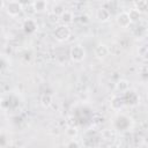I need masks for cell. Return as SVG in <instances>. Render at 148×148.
Segmentation results:
<instances>
[{
  "label": "cell",
  "instance_id": "7a4b0ae2",
  "mask_svg": "<svg viewBox=\"0 0 148 148\" xmlns=\"http://www.w3.org/2000/svg\"><path fill=\"white\" fill-rule=\"evenodd\" d=\"M53 36L58 42H66L71 36V30L67 25L61 24V25L56 28V30L53 32Z\"/></svg>",
  "mask_w": 148,
  "mask_h": 148
},
{
  "label": "cell",
  "instance_id": "52a82bcc",
  "mask_svg": "<svg viewBox=\"0 0 148 148\" xmlns=\"http://www.w3.org/2000/svg\"><path fill=\"white\" fill-rule=\"evenodd\" d=\"M96 17L98 18L99 22L104 23V22H108V21L110 20L111 13H110V10L106 9L105 7H101V8L97 10V13H96Z\"/></svg>",
  "mask_w": 148,
  "mask_h": 148
},
{
  "label": "cell",
  "instance_id": "603a6c76",
  "mask_svg": "<svg viewBox=\"0 0 148 148\" xmlns=\"http://www.w3.org/2000/svg\"><path fill=\"white\" fill-rule=\"evenodd\" d=\"M2 7H3V0H0V10L2 9Z\"/></svg>",
  "mask_w": 148,
  "mask_h": 148
},
{
  "label": "cell",
  "instance_id": "30bf717a",
  "mask_svg": "<svg viewBox=\"0 0 148 148\" xmlns=\"http://www.w3.org/2000/svg\"><path fill=\"white\" fill-rule=\"evenodd\" d=\"M46 7H47V3H46V0H35L32 2V8L36 13H43L46 10Z\"/></svg>",
  "mask_w": 148,
  "mask_h": 148
},
{
  "label": "cell",
  "instance_id": "6da1fadb",
  "mask_svg": "<svg viewBox=\"0 0 148 148\" xmlns=\"http://www.w3.org/2000/svg\"><path fill=\"white\" fill-rule=\"evenodd\" d=\"M69 57L74 62H81L86 58V50L82 45H74L69 50Z\"/></svg>",
  "mask_w": 148,
  "mask_h": 148
},
{
  "label": "cell",
  "instance_id": "3957f363",
  "mask_svg": "<svg viewBox=\"0 0 148 148\" xmlns=\"http://www.w3.org/2000/svg\"><path fill=\"white\" fill-rule=\"evenodd\" d=\"M23 9V6L20 1H16V0H13V1H9L7 5H6V12L8 15L10 16H17L21 14Z\"/></svg>",
  "mask_w": 148,
  "mask_h": 148
},
{
  "label": "cell",
  "instance_id": "8fae6325",
  "mask_svg": "<svg viewBox=\"0 0 148 148\" xmlns=\"http://www.w3.org/2000/svg\"><path fill=\"white\" fill-rule=\"evenodd\" d=\"M130 89V82L125 79H120L117 83H116V90L120 94H124L125 91H127Z\"/></svg>",
  "mask_w": 148,
  "mask_h": 148
},
{
  "label": "cell",
  "instance_id": "ffe728a7",
  "mask_svg": "<svg viewBox=\"0 0 148 148\" xmlns=\"http://www.w3.org/2000/svg\"><path fill=\"white\" fill-rule=\"evenodd\" d=\"M139 56H141L143 59L147 58V46L146 45H143V46H141L139 49Z\"/></svg>",
  "mask_w": 148,
  "mask_h": 148
},
{
  "label": "cell",
  "instance_id": "277c9868",
  "mask_svg": "<svg viewBox=\"0 0 148 148\" xmlns=\"http://www.w3.org/2000/svg\"><path fill=\"white\" fill-rule=\"evenodd\" d=\"M121 98L124 101V104H127V105H135L139 102L138 94L134 90H131V89H128L127 91H125L124 92V96Z\"/></svg>",
  "mask_w": 148,
  "mask_h": 148
},
{
  "label": "cell",
  "instance_id": "5bb4252c",
  "mask_svg": "<svg viewBox=\"0 0 148 148\" xmlns=\"http://www.w3.org/2000/svg\"><path fill=\"white\" fill-rule=\"evenodd\" d=\"M126 118H127V117L124 116V114L118 116V117L116 118V123H114V125H116V127H117L118 130H126V128L128 127V124H130V123H125V124H124V120H125Z\"/></svg>",
  "mask_w": 148,
  "mask_h": 148
},
{
  "label": "cell",
  "instance_id": "e0dca14e",
  "mask_svg": "<svg viewBox=\"0 0 148 148\" xmlns=\"http://www.w3.org/2000/svg\"><path fill=\"white\" fill-rule=\"evenodd\" d=\"M66 133L68 134V136L74 138V136L77 134V128H76V126H68L67 130H66Z\"/></svg>",
  "mask_w": 148,
  "mask_h": 148
},
{
  "label": "cell",
  "instance_id": "cb8c5ba5",
  "mask_svg": "<svg viewBox=\"0 0 148 148\" xmlns=\"http://www.w3.org/2000/svg\"><path fill=\"white\" fill-rule=\"evenodd\" d=\"M52 1H54V2H60L61 0H52Z\"/></svg>",
  "mask_w": 148,
  "mask_h": 148
},
{
  "label": "cell",
  "instance_id": "8992f818",
  "mask_svg": "<svg viewBox=\"0 0 148 148\" xmlns=\"http://www.w3.org/2000/svg\"><path fill=\"white\" fill-rule=\"evenodd\" d=\"M110 53V49L105 44H98L95 47V56L98 59H105Z\"/></svg>",
  "mask_w": 148,
  "mask_h": 148
},
{
  "label": "cell",
  "instance_id": "2e32d148",
  "mask_svg": "<svg viewBox=\"0 0 148 148\" xmlns=\"http://www.w3.org/2000/svg\"><path fill=\"white\" fill-rule=\"evenodd\" d=\"M127 13H128V16L131 18V22H138L140 20V17H141V13L136 8H133Z\"/></svg>",
  "mask_w": 148,
  "mask_h": 148
},
{
  "label": "cell",
  "instance_id": "7c38bea8",
  "mask_svg": "<svg viewBox=\"0 0 148 148\" xmlns=\"http://www.w3.org/2000/svg\"><path fill=\"white\" fill-rule=\"evenodd\" d=\"M39 102H40L42 106L46 109V108H50V106L52 105V103H53V97H52V95H50V94H43V95L40 96Z\"/></svg>",
  "mask_w": 148,
  "mask_h": 148
},
{
  "label": "cell",
  "instance_id": "4fadbf2b",
  "mask_svg": "<svg viewBox=\"0 0 148 148\" xmlns=\"http://www.w3.org/2000/svg\"><path fill=\"white\" fill-rule=\"evenodd\" d=\"M110 105H111V109H113V110H120L123 108V105H124V101H123V98L120 96H114L111 99Z\"/></svg>",
  "mask_w": 148,
  "mask_h": 148
},
{
  "label": "cell",
  "instance_id": "9a60e30c",
  "mask_svg": "<svg viewBox=\"0 0 148 148\" xmlns=\"http://www.w3.org/2000/svg\"><path fill=\"white\" fill-rule=\"evenodd\" d=\"M135 8L142 14L147 10V0H133Z\"/></svg>",
  "mask_w": 148,
  "mask_h": 148
},
{
  "label": "cell",
  "instance_id": "ac0fdd59",
  "mask_svg": "<svg viewBox=\"0 0 148 148\" xmlns=\"http://www.w3.org/2000/svg\"><path fill=\"white\" fill-rule=\"evenodd\" d=\"M64 10H65V8H64L61 5H56V6L53 7L52 13H53L54 15H57V16H60V14H61Z\"/></svg>",
  "mask_w": 148,
  "mask_h": 148
},
{
  "label": "cell",
  "instance_id": "9c48e42d",
  "mask_svg": "<svg viewBox=\"0 0 148 148\" xmlns=\"http://www.w3.org/2000/svg\"><path fill=\"white\" fill-rule=\"evenodd\" d=\"M60 21L62 22V24H65V25H68V24H71V23H73V21H74V15H73V13L71 12V10H64L61 14H60Z\"/></svg>",
  "mask_w": 148,
  "mask_h": 148
},
{
  "label": "cell",
  "instance_id": "44dd1931",
  "mask_svg": "<svg viewBox=\"0 0 148 148\" xmlns=\"http://www.w3.org/2000/svg\"><path fill=\"white\" fill-rule=\"evenodd\" d=\"M79 21H80L81 23H83V24H87V23L89 22V17H88L87 15H81L80 18H79Z\"/></svg>",
  "mask_w": 148,
  "mask_h": 148
},
{
  "label": "cell",
  "instance_id": "d4e9b609",
  "mask_svg": "<svg viewBox=\"0 0 148 148\" xmlns=\"http://www.w3.org/2000/svg\"><path fill=\"white\" fill-rule=\"evenodd\" d=\"M2 92V88H1V86H0V94Z\"/></svg>",
  "mask_w": 148,
  "mask_h": 148
},
{
  "label": "cell",
  "instance_id": "7402d4cb",
  "mask_svg": "<svg viewBox=\"0 0 148 148\" xmlns=\"http://www.w3.org/2000/svg\"><path fill=\"white\" fill-rule=\"evenodd\" d=\"M146 69H147L146 66H143V67H142V71H143V72H142V74H141V76H142L143 80H146Z\"/></svg>",
  "mask_w": 148,
  "mask_h": 148
},
{
  "label": "cell",
  "instance_id": "ba28073f",
  "mask_svg": "<svg viewBox=\"0 0 148 148\" xmlns=\"http://www.w3.org/2000/svg\"><path fill=\"white\" fill-rule=\"evenodd\" d=\"M37 29V23L34 18H27L24 22H23V30L27 32V34H32L35 32Z\"/></svg>",
  "mask_w": 148,
  "mask_h": 148
},
{
  "label": "cell",
  "instance_id": "5b68a950",
  "mask_svg": "<svg viewBox=\"0 0 148 148\" xmlns=\"http://www.w3.org/2000/svg\"><path fill=\"white\" fill-rule=\"evenodd\" d=\"M116 22H117V24H118L120 28H128L130 24L132 23L127 12H121V13H119V14L117 15V17H116Z\"/></svg>",
  "mask_w": 148,
  "mask_h": 148
},
{
  "label": "cell",
  "instance_id": "d6986e66",
  "mask_svg": "<svg viewBox=\"0 0 148 148\" xmlns=\"http://www.w3.org/2000/svg\"><path fill=\"white\" fill-rule=\"evenodd\" d=\"M66 147H74V148H77V147H80V142H77V141L74 140V139H71V140L66 143Z\"/></svg>",
  "mask_w": 148,
  "mask_h": 148
}]
</instances>
